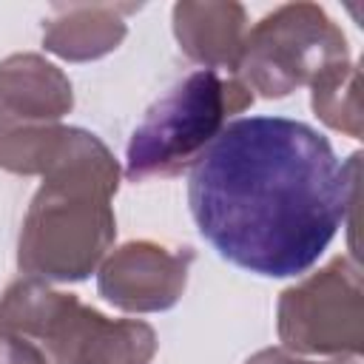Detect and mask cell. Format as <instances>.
Here are the masks:
<instances>
[{
	"label": "cell",
	"instance_id": "obj_1",
	"mask_svg": "<svg viewBox=\"0 0 364 364\" xmlns=\"http://www.w3.org/2000/svg\"><path fill=\"white\" fill-rule=\"evenodd\" d=\"M358 154L341 162L316 128L284 117L228 122L191 165L188 205L230 264L290 279L310 270L355 205Z\"/></svg>",
	"mask_w": 364,
	"mask_h": 364
},
{
	"label": "cell",
	"instance_id": "obj_2",
	"mask_svg": "<svg viewBox=\"0 0 364 364\" xmlns=\"http://www.w3.org/2000/svg\"><path fill=\"white\" fill-rule=\"evenodd\" d=\"M43 176L23 222L17 262L31 276L80 282L114 242L117 162L94 134L65 128Z\"/></svg>",
	"mask_w": 364,
	"mask_h": 364
},
{
	"label": "cell",
	"instance_id": "obj_3",
	"mask_svg": "<svg viewBox=\"0 0 364 364\" xmlns=\"http://www.w3.org/2000/svg\"><path fill=\"white\" fill-rule=\"evenodd\" d=\"M0 327L34 341L48 364H148L156 353L151 324L105 318L37 279H20L3 293Z\"/></svg>",
	"mask_w": 364,
	"mask_h": 364
},
{
	"label": "cell",
	"instance_id": "obj_4",
	"mask_svg": "<svg viewBox=\"0 0 364 364\" xmlns=\"http://www.w3.org/2000/svg\"><path fill=\"white\" fill-rule=\"evenodd\" d=\"M253 94L236 77L199 68L171 85L134 128L125 173L131 182L173 176L191 168L228 125V117L247 108Z\"/></svg>",
	"mask_w": 364,
	"mask_h": 364
},
{
	"label": "cell",
	"instance_id": "obj_5",
	"mask_svg": "<svg viewBox=\"0 0 364 364\" xmlns=\"http://www.w3.org/2000/svg\"><path fill=\"white\" fill-rule=\"evenodd\" d=\"M347 60V40L313 3H287L245 34L233 77L247 91L284 97L333 63Z\"/></svg>",
	"mask_w": 364,
	"mask_h": 364
},
{
	"label": "cell",
	"instance_id": "obj_6",
	"mask_svg": "<svg viewBox=\"0 0 364 364\" xmlns=\"http://www.w3.org/2000/svg\"><path fill=\"white\" fill-rule=\"evenodd\" d=\"M279 338L296 353L358 355L361 353V273L347 259L282 293Z\"/></svg>",
	"mask_w": 364,
	"mask_h": 364
},
{
	"label": "cell",
	"instance_id": "obj_7",
	"mask_svg": "<svg viewBox=\"0 0 364 364\" xmlns=\"http://www.w3.org/2000/svg\"><path fill=\"white\" fill-rule=\"evenodd\" d=\"M191 250H168L156 242H128L100 267V293L131 313L168 310L179 301L188 279Z\"/></svg>",
	"mask_w": 364,
	"mask_h": 364
},
{
	"label": "cell",
	"instance_id": "obj_8",
	"mask_svg": "<svg viewBox=\"0 0 364 364\" xmlns=\"http://www.w3.org/2000/svg\"><path fill=\"white\" fill-rule=\"evenodd\" d=\"M173 31L188 57L213 71H233L245 40V9L239 3H176Z\"/></svg>",
	"mask_w": 364,
	"mask_h": 364
},
{
	"label": "cell",
	"instance_id": "obj_9",
	"mask_svg": "<svg viewBox=\"0 0 364 364\" xmlns=\"http://www.w3.org/2000/svg\"><path fill=\"white\" fill-rule=\"evenodd\" d=\"M0 108L31 122H54L71 108V85L60 68L37 54L0 63Z\"/></svg>",
	"mask_w": 364,
	"mask_h": 364
},
{
	"label": "cell",
	"instance_id": "obj_10",
	"mask_svg": "<svg viewBox=\"0 0 364 364\" xmlns=\"http://www.w3.org/2000/svg\"><path fill=\"white\" fill-rule=\"evenodd\" d=\"M119 6H57L54 17L43 26V43L48 51L65 60H94L117 48L125 37V20Z\"/></svg>",
	"mask_w": 364,
	"mask_h": 364
},
{
	"label": "cell",
	"instance_id": "obj_11",
	"mask_svg": "<svg viewBox=\"0 0 364 364\" xmlns=\"http://www.w3.org/2000/svg\"><path fill=\"white\" fill-rule=\"evenodd\" d=\"M313 108L316 114L338 131L350 136L361 134V114H358V68L347 60L327 65L313 80Z\"/></svg>",
	"mask_w": 364,
	"mask_h": 364
},
{
	"label": "cell",
	"instance_id": "obj_12",
	"mask_svg": "<svg viewBox=\"0 0 364 364\" xmlns=\"http://www.w3.org/2000/svg\"><path fill=\"white\" fill-rule=\"evenodd\" d=\"M0 364H48V358L26 336L0 327Z\"/></svg>",
	"mask_w": 364,
	"mask_h": 364
},
{
	"label": "cell",
	"instance_id": "obj_13",
	"mask_svg": "<svg viewBox=\"0 0 364 364\" xmlns=\"http://www.w3.org/2000/svg\"><path fill=\"white\" fill-rule=\"evenodd\" d=\"M245 364H316V361H301L293 358L287 350H262L253 358H247ZM327 364H341V361H327Z\"/></svg>",
	"mask_w": 364,
	"mask_h": 364
}]
</instances>
